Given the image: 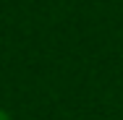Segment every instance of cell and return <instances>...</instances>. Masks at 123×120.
<instances>
[{
  "label": "cell",
  "mask_w": 123,
  "mask_h": 120,
  "mask_svg": "<svg viewBox=\"0 0 123 120\" xmlns=\"http://www.w3.org/2000/svg\"><path fill=\"white\" fill-rule=\"evenodd\" d=\"M0 120H11V115H8L5 110H0Z\"/></svg>",
  "instance_id": "6da1fadb"
}]
</instances>
